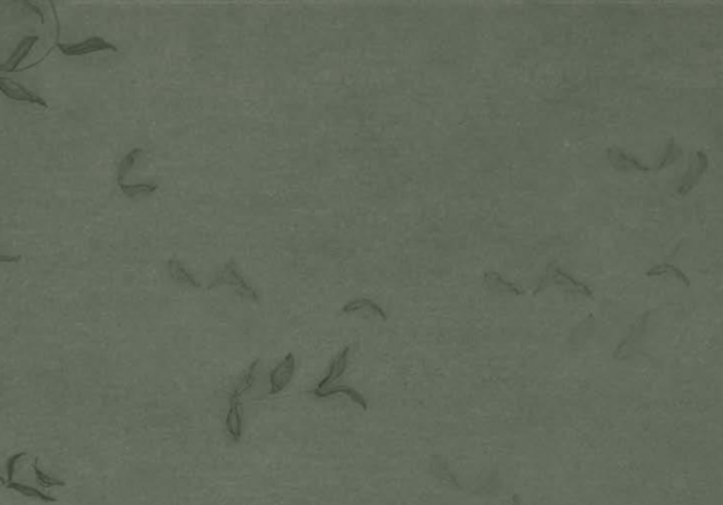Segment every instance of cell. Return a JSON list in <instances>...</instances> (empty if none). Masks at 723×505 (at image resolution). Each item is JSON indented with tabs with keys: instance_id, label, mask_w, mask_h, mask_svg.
Returning a JSON list of instances; mask_svg holds the SVG:
<instances>
[{
	"instance_id": "277c9868",
	"label": "cell",
	"mask_w": 723,
	"mask_h": 505,
	"mask_svg": "<svg viewBox=\"0 0 723 505\" xmlns=\"http://www.w3.org/2000/svg\"><path fill=\"white\" fill-rule=\"evenodd\" d=\"M0 92H2L5 96H8L9 99L16 100V102H24V104H31V105H39V106L47 108V102L43 97H40L35 92H31L21 84L12 81L9 78L0 77Z\"/></svg>"
},
{
	"instance_id": "603a6c76",
	"label": "cell",
	"mask_w": 723,
	"mask_h": 505,
	"mask_svg": "<svg viewBox=\"0 0 723 505\" xmlns=\"http://www.w3.org/2000/svg\"><path fill=\"white\" fill-rule=\"evenodd\" d=\"M0 484H6V480L2 476H0Z\"/></svg>"
},
{
	"instance_id": "7a4b0ae2",
	"label": "cell",
	"mask_w": 723,
	"mask_h": 505,
	"mask_svg": "<svg viewBox=\"0 0 723 505\" xmlns=\"http://www.w3.org/2000/svg\"><path fill=\"white\" fill-rule=\"evenodd\" d=\"M295 365H297V361H295L294 354L288 353L284 357V360L272 370L269 374V383H270L269 395L280 394L290 384V381L294 376V372H295Z\"/></svg>"
},
{
	"instance_id": "3957f363",
	"label": "cell",
	"mask_w": 723,
	"mask_h": 505,
	"mask_svg": "<svg viewBox=\"0 0 723 505\" xmlns=\"http://www.w3.org/2000/svg\"><path fill=\"white\" fill-rule=\"evenodd\" d=\"M57 47L59 48V51L64 55H68V57H81V55H88V54L100 53V51H113V53L119 51L113 44L108 43L106 40H104L102 37H97V36L91 37L78 44L57 43Z\"/></svg>"
},
{
	"instance_id": "8992f818",
	"label": "cell",
	"mask_w": 723,
	"mask_h": 505,
	"mask_svg": "<svg viewBox=\"0 0 723 505\" xmlns=\"http://www.w3.org/2000/svg\"><path fill=\"white\" fill-rule=\"evenodd\" d=\"M349 353H350V347L346 346L337 354V357L332 360V363L330 365V370H328L326 376L314 388L315 391H321V390H325V388H330L332 385H337L338 380L345 374L346 368H348Z\"/></svg>"
},
{
	"instance_id": "44dd1931",
	"label": "cell",
	"mask_w": 723,
	"mask_h": 505,
	"mask_svg": "<svg viewBox=\"0 0 723 505\" xmlns=\"http://www.w3.org/2000/svg\"><path fill=\"white\" fill-rule=\"evenodd\" d=\"M26 455H27L26 452H20V453L13 455V456L8 460V463H6V471H8V479H9V482H12L13 477H15V471H16V464H17V461H19L21 457H24Z\"/></svg>"
},
{
	"instance_id": "ac0fdd59",
	"label": "cell",
	"mask_w": 723,
	"mask_h": 505,
	"mask_svg": "<svg viewBox=\"0 0 723 505\" xmlns=\"http://www.w3.org/2000/svg\"><path fill=\"white\" fill-rule=\"evenodd\" d=\"M32 471H35V476H36L39 484H41L43 487L51 488V487H64L65 486V483L62 480L54 479V477L43 473V471L39 467V459L35 460V464H32Z\"/></svg>"
},
{
	"instance_id": "30bf717a",
	"label": "cell",
	"mask_w": 723,
	"mask_h": 505,
	"mask_svg": "<svg viewBox=\"0 0 723 505\" xmlns=\"http://www.w3.org/2000/svg\"><path fill=\"white\" fill-rule=\"evenodd\" d=\"M307 394H311L314 397H318V398H328V397H334V395H338V394H342V395H348L353 402H356L357 406H360L364 410H368V401L366 398L362 395L359 391H356L355 388L352 387H346V385H332L330 388H325V390H321V391H315V390H311V391H307Z\"/></svg>"
},
{
	"instance_id": "9c48e42d",
	"label": "cell",
	"mask_w": 723,
	"mask_h": 505,
	"mask_svg": "<svg viewBox=\"0 0 723 505\" xmlns=\"http://www.w3.org/2000/svg\"><path fill=\"white\" fill-rule=\"evenodd\" d=\"M39 41V36H26L17 46V48L13 51V54L9 57L6 62L0 65V71L5 73H13L17 70L20 62L28 55L31 48Z\"/></svg>"
},
{
	"instance_id": "7402d4cb",
	"label": "cell",
	"mask_w": 723,
	"mask_h": 505,
	"mask_svg": "<svg viewBox=\"0 0 723 505\" xmlns=\"http://www.w3.org/2000/svg\"><path fill=\"white\" fill-rule=\"evenodd\" d=\"M21 260V256H6L0 254V263H19Z\"/></svg>"
},
{
	"instance_id": "d6986e66",
	"label": "cell",
	"mask_w": 723,
	"mask_h": 505,
	"mask_svg": "<svg viewBox=\"0 0 723 505\" xmlns=\"http://www.w3.org/2000/svg\"><path fill=\"white\" fill-rule=\"evenodd\" d=\"M681 154H682L681 149H679V147H677V146H675L674 143H670V144L667 146V149H666V153L663 154V157H661V160H660L659 165H657V170H663V168H664V166H668V165L674 164V162H675V161H677V160L679 158V155H681Z\"/></svg>"
},
{
	"instance_id": "8fae6325",
	"label": "cell",
	"mask_w": 723,
	"mask_h": 505,
	"mask_svg": "<svg viewBox=\"0 0 723 505\" xmlns=\"http://www.w3.org/2000/svg\"><path fill=\"white\" fill-rule=\"evenodd\" d=\"M360 311H368L369 314H372L375 316H379L383 321L387 319L384 311L377 304H375L373 301L366 299V298H359V299H353V301L348 302V304H345V307L342 308L341 312L342 314H353V312H360Z\"/></svg>"
},
{
	"instance_id": "6da1fadb",
	"label": "cell",
	"mask_w": 723,
	"mask_h": 505,
	"mask_svg": "<svg viewBox=\"0 0 723 505\" xmlns=\"http://www.w3.org/2000/svg\"><path fill=\"white\" fill-rule=\"evenodd\" d=\"M219 285L232 287L236 291V294H239L241 296L252 299L254 302H259V295H257L256 289L239 273V268H238L235 260H229L223 265V268L218 273V276L208 285V289H214V288H216Z\"/></svg>"
},
{
	"instance_id": "9a60e30c",
	"label": "cell",
	"mask_w": 723,
	"mask_h": 505,
	"mask_svg": "<svg viewBox=\"0 0 723 505\" xmlns=\"http://www.w3.org/2000/svg\"><path fill=\"white\" fill-rule=\"evenodd\" d=\"M122 192L129 196V198H138V196H146V195H151L157 191L158 185L157 184H153V182H146V184H120L119 185Z\"/></svg>"
},
{
	"instance_id": "5bb4252c",
	"label": "cell",
	"mask_w": 723,
	"mask_h": 505,
	"mask_svg": "<svg viewBox=\"0 0 723 505\" xmlns=\"http://www.w3.org/2000/svg\"><path fill=\"white\" fill-rule=\"evenodd\" d=\"M143 149H133L131 150L119 164L118 166V184H123V180L126 178V175L131 171V168H133L135 162L139 160V157L143 154Z\"/></svg>"
},
{
	"instance_id": "5b68a950",
	"label": "cell",
	"mask_w": 723,
	"mask_h": 505,
	"mask_svg": "<svg viewBox=\"0 0 723 505\" xmlns=\"http://www.w3.org/2000/svg\"><path fill=\"white\" fill-rule=\"evenodd\" d=\"M708 168V157L704 151H697L694 155V160L691 161L688 166V171L682 178V184L677 188V192L679 195H685L691 191L702 177V174L706 171Z\"/></svg>"
},
{
	"instance_id": "4fadbf2b",
	"label": "cell",
	"mask_w": 723,
	"mask_h": 505,
	"mask_svg": "<svg viewBox=\"0 0 723 505\" xmlns=\"http://www.w3.org/2000/svg\"><path fill=\"white\" fill-rule=\"evenodd\" d=\"M545 280H552L554 284H560V285H568V287H572L574 289H576V292H582L583 295H592L589 291V288L578 281H575L574 278H571L568 274L563 273L560 268L554 267V270H550L548 276L545 277Z\"/></svg>"
},
{
	"instance_id": "ffe728a7",
	"label": "cell",
	"mask_w": 723,
	"mask_h": 505,
	"mask_svg": "<svg viewBox=\"0 0 723 505\" xmlns=\"http://www.w3.org/2000/svg\"><path fill=\"white\" fill-rule=\"evenodd\" d=\"M666 273H671V274H674L677 278L682 280L686 285H689L688 278H686V277H685V276L678 270L677 267L670 265V264H663V265H659V267H654L651 271L647 273V276H660V274H666Z\"/></svg>"
},
{
	"instance_id": "e0dca14e",
	"label": "cell",
	"mask_w": 723,
	"mask_h": 505,
	"mask_svg": "<svg viewBox=\"0 0 723 505\" xmlns=\"http://www.w3.org/2000/svg\"><path fill=\"white\" fill-rule=\"evenodd\" d=\"M485 281L489 285L490 289H495L499 292H513V294H523L521 289L516 288L513 284L505 281L499 274L496 273H487L485 276Z\"/></svg>"
},
{
	"instance_id": "ba28073f",
	"label": "cell",
	"mask_w": 723,
	"mask_h": 505,
	"mask_svg": "<svg viewBox=\"0 0 723 505\" xmlns=\"http://www.w3.org/2000/svg\"><path fill=\"white\" fill-rule=\"evenodd\" d=\"M608 158L616 170H620V171H641V173L650 171L648 166L643 165L633 155H629L623 150L616 149V147L608 150Z\"/></svg>"
},
{
	"instance_id": "52a82bcc",
	"label": "cell",
	"mask_w": 723,
	"mask_h": 505,
	"mask_svg": "<svg viewBox=\"0 0 723 505\" xmlns=\"http://www.w3.org/2000/svg\"><path fill=\"white\" fill-rule=\"evenodd\" d=\"M242 429H243V418H242L241 395H238L232 391L231 397H229V410H227V415H226V430H227L229 436L238 442L242 436Z\"/></svg>"
},
{
	"instance_id": "2e32d148",
	"label": "cell",
	"mask_w": 723,
	"mask_h": 505,
	"mask_svg": "<svg viewBox=\"0 0 723 505\" xmlns=\"http://www.w3.org/2000/svg\"><path fill=\"white\" fill-rule=\"evenodd\" d=\"M8 488L10 490H15L17 493H20L21 495H26V497H31V498H37V499H41L44 502H55L57 499L54 497H50V495H46L44 493H41L40 490L35 488V487H30V486H26V484H21V483H16V482H8L6 483Z\"/></svg>"
},
{
	"instance_id": "7c38bea8",
	"label": "cell",
	"mask_w": 723,
	"mask_h": 505,
	"mask_svg": "<svg viewBox=\"0 0 723 505\" xmlns=\"http://www.w3.org/2000/svg\"><path fill=\"white\" fill-rule=\"evenodd\" d=\"M167 268H169V273L171 276V278L177 283H181V284H185V285H191L194 288H200L201 284L195 280V277L188 273L187 268L176 258H171L169 263H167Z\"/></svg>"
}]
</instances>
